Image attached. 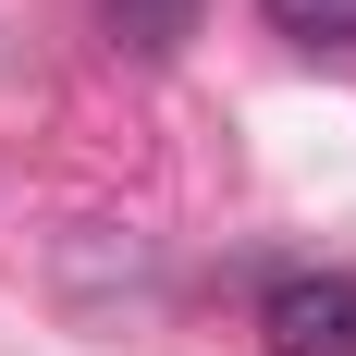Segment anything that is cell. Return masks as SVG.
I'll return each instance as SVG.
<instances>
[{
	"instance_id": "cell-1",
	"label": "cell",
	"mask_w": 356,
	"mask_h": 356,
	"mask_svg": "<svg viewBox=\"0 0 356 356\" xmlns=\"http://www.w3.org/2000/svg\"><path fill=\"white\" fill-rule=\"evenodd\" d=\"M270 356H356V270H283L258 295Z\"/></svg>"
},
{
	"instance_id": "cell-2",
	"label": "cell",
	"mask_w": 356,
	"mask_h": 356,
	"mask_svg": "<svg viewBox=\"0 0 356 356\" xmlns=\"http://www.w3.org/2000/svg\"><path fill=\"white\" fill-rule=\"evenodd\" d=\"M99 13H111V37H123L136 62H172L184 37H197V13H209V0H99Z\"/></svg>"
},
{
	"instance_id": "cell-3",
	"label": "cell",
	"mask_w": 356,
	"mask_h": 356,
	"mask_svg": "<svg viewBox=\"0 0 356 356\" xmlns=\"http://www.w3.org/2000/svg\"><path fill=\"white\" fill-rule=\"evenodd\" d=\"M270 13V37H295V49H356V0H258Z\"/></svg>"
}]
</instances>
